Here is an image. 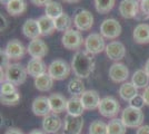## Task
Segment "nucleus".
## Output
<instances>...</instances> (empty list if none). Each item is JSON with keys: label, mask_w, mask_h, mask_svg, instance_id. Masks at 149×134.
I'll use <instances>...</instances> for the list:
<instances>
[{"label": "nucleus", "mask_w": 149, "mask_h": 134, "mask_svg": "<svg viewBox=\"0 0 149 134\" xmlns=\"http://www.w3.org/2000/svg\"><path fill=\"white\" fill-rule=\"evenodd\" d=\"M95 55L87 51H78L71 60V69L78 78H87L95 70Z\"/></svg>", "instance_id": "f257e3e1"}, {"label": "nucleus", "mask_w": 149, "mask_h": 134, "mask_svg": "<svg viewBox=\"0 0 149 134\" xmlns=\"http://www.w3.org/2000/svg\"><path fill=\"white\" fill-rule=\"evenodd\" d=\"M6 81L10 82L13 85L18 86L26 82L27 76H28V72L27 68H25L21 64L18 63H13L6 68Z\"/></svg>", "instance_id": "f03ea898"}, {"label": "nucleus", "mask_w": 149, "mask_h": 134, "mask_svg": "<svg viewBox=\"0 0 149 134\" xmlns=\"http://www.w3.org/2000/svg\"><path fill=\"white\" fill-rule=\"evenodd\" d=\"M145 119L143 112L139 109H135L132 106H128L121 113V120L127 128H140Z\"/></svg>", "instance_id": "7ed1b4c3"}, {"label": "nucleus", "mask_w": 149, "mask_h": 134, "mask_svg": "<svg viewBox=\"0 0 149 134\" xmlns=\"http://www.w3.org/2000/svg\"><path fill=\"white\" fill-rule=\"evenodd\" d=\"M61 44L68 51H78L85 44V39L82 38V35L79 30L71 28L63 32L61 37Z\"/></svg>", "instance_id": "20e7f679"}, {"label": "nucleus", "mask_w": 149, "mask_h": 134, "mask_svg": "<svg viewBox=\"0 0 149 134\" xmlns=\"http://www.w3.org/2000/svg\"><path fill=\"white\" fill-rule=\"evenodd\" d=\"M85 51L88 53L93 54V55H97L100 54L106 49V43L105 38L102 37L101 34L98 32H91L89 34L87 37L85 38Z\"/></svg>", "instance_id": "39448f33"}, {"label": "nucleus", "mask_w": 149, "mask_h": 134, "mask_svg": "<svg viewBox=\"0 0 149 134\" xmlns=\"http://www.w3.org/2000/svg\"><path fill=\"white\" fill-rule=\"evenodd\" d=\"M70 69H71V66H69L66 60L56 59L51 62V64L48 66V74L55 81H62L69 76Z\"/></svg>", "instance_id": "423d86ee"}, {"label": "nucleus", "mask_w": 149, "mask_h": 134, "mask_svg": "<svg viewBox=\"0 0 149 134\" xmlns=\"http://www.w3.org/2000/svg\"><path fill=\"white\" fill-rule=\"evenodd\" d=\"M121 25L118 20L113 18H107L100 25V34L104 38L116 39L121 35Z\"/></svg>", "instance_id": "0eeeda50"}, {"label": "nucleus", "mask_w": 149, "mask_h": 134, "mask_svg": "<svg viewBox=\"0 0 149 134\" xmlns=\"http://www.w3.org/2000/svg\"><path fill=\"white\" fill-rule=\"evenodd\" d=\"M98 111L105 117H115L120 111V105L115 97L107 96V97L101 98L99 106H98Z\"/></svg>", "instance_id": "6e6552de"}, {"label": "nucleus", "mask_w": 149, "mask_h": 134, "mask_svg": "<svg viewBox=\"0 0 149 134\" xmlns=\"http://www.w3.org/2000/svg\"><path fill=\"white\" fill-rule=\"evenodd\" d=\"M118 9L119 13L125 19L137 18L140 11V2L138 0H121Z\"/></svg>", "instance_id": "1a4fd4ad"}, {"label": "nucleus", "mask_w": 149, "mask_h": 134, "mask_svg": "<svg viewBox=\"0 0 149 134\" xmlns=\"http://www.w3.org/2000/svg\"><path fill=\"white\" fill-rule=\"evenodd\" d=\"M74 25L79 32H88L93 26V16L88 10H79L74 15Z\"/></svg>", "instance_id": "9d476101"}, {"label": "nucleus", "mask_w": 149, "mask_h": 134, "mask_svg": "<svg viewBox=\"0 0 149 134\" xmlns=\"http://www.w3.org/2000/svg\"><path fill=\"white\" fill-rule=\"evenodd\" d=\"M105 51L107 57L111 59V60L117 62V63L126 56V47L121 41H118V40L110 41L106 46Z\"/></svg>", "instance_id": "9b49d317"}, {"label": "nucleus", "mask_w": 149, "mask_h": 134, "mask_svg": "<svg viewBox=\"0 0 149 134\" xmlns=\"http://www.w3.org/2000/svg\"><path fill=\"white\" fill-rule=\"evenodd\" d=\"M109 77L113 83H125L129 77V69L123 63H115L109 68Z\"/></svg>", "instance_id": "f8f14e48"}, {"label": "nucleus", "mask_w": 149, "mask_h": 134, "mask_svg": "<svg viewBox=\"0 0 149 134\" xmlns=\"http://www.w3.org/2000/svg\"><path fill=\"white\" fill-rule=\"evenodd\" d=\"M82 128H84L82 116H72L69 114L65 116V124H63L65 134H80Z\"/></svg>", "instance_id": "ddd939ff"}, {"label": "nucleus", "mask_w": 149, "mask_h": 134, "mask_svg": "<svg viewBox=\"0 0 149 134\" xmlns=\"http://www.w3.org/2000/svg\"><path fill=\"white\" fill-rule=\"evenodd\" d=\"M27 53L30 55L32 58H42L48 54V46L42 39L37 38L31 40L28 47H27Z\"/></svg>", "instance_id": "4468645a"}, {"label": "nucleus", "mask_w": 149, "mask_h": 134, "mask_svg": "<svg viewBox=\"0 0 149 134\" xmlns=\"http://www.w3.org/2000/svg\"><path fill=\"white\" fill-rule=\"evenodd\" d=\"M5 51L8 55V57L10 58V60H18L25 56L26 48L22 45V43H20L18 39H11L9 40L6 45Z\"/></svg>", "instance_id": "2eb2a0df"}, {"label": "nucleus", "mask_w": 149, "mask_h": 134, "mask_svg": "<svg viewBox=\"0 0 149 134\" xmlns=\"http://www.w3.org/2000/svg\"><path fill=\"white\" fill-rule=\"evenodd\" d=\"M62 126L61 119L58 116V114L51 112L48 115H46L42 120V128L45 132L50 134L57 133Z\"/></svg>", "instance_id": "dca6fc26"}, {"label": "nucleus", "mask_w": 149, "mask_h": 134, "mask_svg": "<svg viewBox=\"0 0 149 134\" xmlns=\"http://www.w3.org/2000/svg\"><path fill=\"white\" fill-rule=\"evenodd\" d=\"M32 112L37 116H46L49 113H51V107H50L49 97L46 96H38L32 102Z\"/></svg>", "instance_id": "f3484780"}, {"label": "nucleus", "mask_w": 149, "mask_h": 134, "mask_svg": "<svg viewBox=\"0 0 149 134\" xmlns=\"http://www.w3.org/2000/svg\"><path fill=\"white\" fill-rule=\"evenodd\" d=\"M81 102H82V105L85 109H98L100 104V96L98 94V92L93 91V89H89V91H86L82 95L80 96Z\"/></svg>", "instance_id": "a211bd4d"}, {"label": "nucleus", "mask_w": 149, "mask_h": 134, "mask_svg": "<svg viewBox=\"0 0 149 134\" xmlns=\"http://www.w3.org/2000/svg\"><path fill=\"white\" fill-rule=\"evenodd\" d=\"M27 72L28 74L33 78H37L38 76H41L48 72V67L46 66L45 62L39 58H31L27 64Z\"/></svg>", "instance_id": "6ab92c4d"}, {"label": "nucleus", "mask_w": 149, "mask_h": 134, "mask_svg": "<svg viewBox=\"0 0 149 134\" xmlns=\"http://www.w3.org/2000/svg\"><path fill=\"white\" fill-rule=\"evenodd\" d=\"M22 34L24 36L27 37L28 39H37L41 36L40 32V28H39V24L38 20L36 19H27L22 25Z\"/></svg>", "instance_id": "aec40b11"}, {"label": "nucleus", "mask_w": 149, "mask_h": 134, "mask_svg": "<svg viewBox=\"0 0 149 134\" xmlns=\"http://www.w3.org/2000/svg\"><path fill=\"white\" fill-rule=\"evenodd\" d=\"M132 37L137 44H149V24L143 22L137 25L132 32Z\"/></svg>", "instance_id": "412c9836"}, {"label": "nucleus", "mask_w": 149, "mask_h": 134, "mask_svg": "<svg viewBox=\"0 0 149 134\" xmlns=\"http://www.w3.org/2000/svg\"><path fill=\"white\" fill-rule=\"evenodd\" d=\"M67 102H68V100H66L65 96H62L59 93H54L49 96L51 112H54L56 114H59L67 109Z\"/></svg>", "instance_id": "4be33fe9"}, {"label": "nucleus", "mask_w": 149, "mask_h": 134, "mask_svg": "<svg viewBox=\"0 0 149 134\" xmlns=\"http://www.w3.org/2000/svg\"><path fill=\"white\" fill-rule=\"evenodd\" d=\"M85 111V107L82 105L81 98L78 96H72L71 98H69L67 102V114L72 115V116H81Z\"/></svg>", "instance_id": "5701e85b"}, {"label": "nucleus", "mask_w": 149, "mask_h": 134, "mask_svg": "<svg viewBox=\"0 0 149 134\" xmlns=\"http://www.w3.org/2000/svg\"><path fill=\"white\" fill-rule=\"evenodd\" d=\"M38 24L40 28L41 36H49L52 32L56 30V26H55V20L51 19L48 16H41L38 18Z\"/></svg>", "instance_id": "b1692460"}, {"label": "nucleus", "mask_w": 149, "mask_h": 134, "mask_svg": "<svg viewBox=\"0 0 149 134\" xmlns=\"http://www.w3.org/2000/svg\"><path fill=\"white\" fill-rule=\"evenodd\" d=\"M7 13L11 16H21L27 10L25 0H11L6 5Z\"/></svg>", "instance_id": "393cba45"}, {"label": "nucleus", "mask_w": 149, "mask_h": 134, "mask_svg": "<svg viewBox=\"0 0 149 134\" xmlns=\"http://www.w3.org/2000/svg\"><path fill=\"white\" fill-rule=\"evenodd\" d=\"M54 78L50 76L48 74V72L41 75V76H38L37 78H35V87L40 91V92H48L54 86Z\"/></svg>", "instance_id": "a878e982"}, {"label": "nucleus", "mask_w": 149, "mask_h": 134, "mask_svg": "<svg viewBox=\"0 0 149 134\" xmlns=\"http://www.w3.org/2000/svg\"><path fill=\"white\" fill-rule=\"evenodd\" d=\"M137 94H138V88L131 82H125L119 88V95L126 102H129Z\"/></svg>", "instance_id": "bb28decb"}, {"label": "nucleus", "mask_w": 149, "mask_h": 134, "mask_svg": "<svg viewBox=\"0 0 149 134\" xmlns=\"http://www.w3.org/2000/svg\"><path fill=\"white\" fill-rule=\"evenodd\" d=\"M131 83L136 86L137 88H146L148 87L149 76L145 72V69L136 70L131 76Z\"/></svg>", "instance_id": "cd10ccee"}, {"label": "nucleus", "mask_w": 149, "mask_h": 134, "mask_svg": "<svg viewBox=\"0 0 149 134\" xmlns=\"http://www.w3.org/2000/svg\"><path fill=\"white\" fill-rule=\"evenodd\" d=\"M45 13L46 16L50 17L51 19H57L63 13V8L62 5L58 1H50L47 6L45 7Z\"/></svg>", "instance_id": "c85d7f7f"}, {"label": "nucleus", "mask_w": 149, "mask_h": 134, "mask_svg": "<svg viewBox=\"0 0 149 134\" xmlns=\"http://www.w3.org/2000/svg\"><path fill=\"white\" fill-rule=\"evenodd\" d=\"M72 22H74V21H72V19H71V17L69 16L68 13H63L60 17H58L57 19H55L56 30L57 32H66L67 30L71 29Z\"/></svg>", "instance_id": "c756f323"}, {"label": "nucleus", "mask_w": 149, "mask_h": 134, "mask_svg": "<svg viewBox=\"0 0 149 134\" xmlns=\"http://www.w3.org/2000/svg\"><path fill=\"white\" fill-rule=\"evenodd\" d=\"M68 92L72 96H81L85 92V84L81 81V78H74L68 83Z\"/></svg>", "instance_id": "7c9ffc66"}, {"label": "nucleus", "mask_w": 149, "mask_h": 134, "mask_svg": "<svg viewBox=\"0 0 149 134\" xmlns=\"http://www.w3.org/2000/svg\"><path fill=\"white\" fill-rule=\"evenodd\" d=\"M93 4H95V8L97 13L101 15H107L115 7L116 0H93Z\"/></svg>", "instance_id": "2f4dec72"}, {"label": "nucleus", "mask_w": 149, "mask_h": 134, "mask_svg": "<svg viewBox=\"0 0 149 134\" xmlns=\"http://www.w3.org/2000/svg\"><path fill=\"white\" fill-rule=\"evenodd\" d=\"M126 128L127 126L121 119L113 117L108 123V134H126Z\"/></svg>", "instance_id": "473e14b6"}, {"label": "nucleus", "mask_w": 149, "mask_h": 134, "mask_svg": "<svg viewBox=\"0 0 149 134\" xmlns=\"http://www.w3.org/2000/svg\"><path fill=\"white\" fill-rule=\"evenodd\" d=\"M89 134H108V124L100 120L93 121L89 126Z\"/></svg>", "instance_id": "72a5a7b5"}, {"label": "nucleus", "mask_w": 149, "mask_h": 134, "mask_svg": "<svg viewBox=\"0 0 149 134\" xmlns=\"http://www.w3.org/2000/svg\"><path fill=\"white\" fill-rule=\"evenodd\" d=\"M0 101L3 105H16L20 101V94H19L18 91H16L11 94L1 95L0 96Z\"/></svg>", "instance_id": "f704fd0d"}, {"label": "nucleus", "mask_w": 149, "mask_h": 134, "mask_svg": "<svg viewBox=\"0 0 149 134\" xmlns=\"http://www.w3.org/2000/svg\"><path fill=\"white\" fill-rule=\"evenodd\" d=\"M129 106H132V107H135V109H141L143 107V105L146 104L145 102V100H143V94L140 95V94H137L134 98H131L130 101H129Z\"/></svg>", "instance_id": "c9c22d12"}, {"label": "nucleus", "mask_w": 149, "mask_h": 134, "mask_svg": "<svg viewBox=\"0 0 149 134\" xmlns=\"http://www.w3.org/2000/svg\"><path fill=\"white\" fill-rule=\"evenodd\" d=\"M16 85H13L10 82H3L1 83V88H0V93L1 95H6V94H11L13 92H16Z\"/></svg>", "instance_id": "e433bc0d"}, {"label": "nucleus", "mask_w": 149, "mask_h": 134, "mask_svg": "<svg viewBox=\"0 0 149 134\" xmlns=\"http://www.w3.org/2000/svg\"><path fill=\"white\" fill-rule=\"evenodd\" d=\"M140 11L143 13L145 19L149 18V0H141L140 1Z\"/></svg>", "instance_id": "4c0bfd02"}, {"label": "nucleus", "mask_w": 149, "mask_h": 134, "mask_svg": "<svg viewBox=\"0 0 149 134\" xmlns=\"http://www.w3.org/2000/svg\"><path fill=\"white\" fill-rule=\"evenodd\" d=\"M30 1L32 2V5L37 7H46L52 0H30Z\"/></svg>", "instance_id": "58836bf2"}, {"label": "nucleus", "mask_w": 149, "mask_h": 134, "mask_svg": "<svg viewBox=\"0 0 149 134\" xmlns=\"http://www.w3.org/2000/svg\"><path fill=\"white\" fill-rule=\"evenodd\" d=\"M136 134H149V125H141L138 128Z\"/></svg>", "instance_id": "ea45409f"}, {"label": "nucleus", "mask_w": 149, "mask_h": 134, "mask_svg": "<svg viewBox=\"0 0 149 134\" xmlns=\"http://www.w3.org/2000/svg\"><path fill=\"white\" fill-rule=\"evenodd\" d=\"M143 96L145 102H146V105L149 106V86L145 88V91H143Z\"/></svg>", "instance_id": "a19ab883"}, {"label": "nucleus", "mask_w": 149, "mask_h": 134, "mask_svg": "<svg viewBox=\"0 0 149 134\" xmlns=\"http://www.w3.org/2000/svg\"><path fill=\"white\" fill-rule=\"evenodd\" d=\"M5 134H24L19 128H8L6 131V133Z\"/></svg>", "instance_id": "79ce46f5"}, {"label": "nucleus", "mask_w": 149, "mask_h": 134, "mask_svg": "<svg viewBox=\"0 0 149 134\" xmlns=\"http://www.w3.org/2000/svg\"><path fill=\"white\" fill-rule=\"evenodd\" d=\"M29 134H48V133L42 131V130H32L31 132H29Z\"/></svg>", "instance_id": "37998d69"}, {"label": "nucleus", "mask_w": 149, "mask_h": 134, "mask_svg": "<svg viewBox=\"0 0 149 134\" xmlns=\"http://www.w3.org/2000/svg\"><path fill=\"white\" fill-rule=\"evenodd\" d=\"M145 72L148 74V76H149V59L146 62V64H145Z\"/></svg>", "instance_id": "c03bdc74"}, {"label": "nucleus", "mask_w": 149, "mask_h": 134, "mask_svg": "<svg viewBox=\"0 0 149 134\" xmlns=\"http://www.w3.org/2000/svg\"><path fill=\"white\" fill-rule=\"evenodd\" d=\"M63 2H67V4H76V2H79L80 0H62Z\"/></svg>", "instance_id": "a18cd8bd"}, {"label": "nucleus", "mask_w": 149, "mask_h": 134, "mask_svg": "<svg viewBox=\"0 0 149 134\" xmlns=\"http://www.w3.org/2000/svg\"><path fill=\"white\" fill-rule=\"evenodd\" d=\"M9 1H11V0H0V2H1L2 5H5V6H6V5L8 4V2H9Z\"/></svg>", "instance_id": "49530a36"}, {"label": "nucleus", "mask_w": 149, "mask_h": 134, "mask_svg": "<svg viewBox=\"0 0 149 134\" xmlns=\"http://www.w3.org/2000/svg\"><path fill=\"white\" fill-rule=\"evenodd\" d=\"M63 134H65V133H63Z\"/></svg>", "instance_id": "de8ad7c7"}]
</instances>
